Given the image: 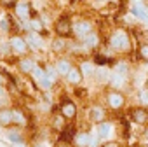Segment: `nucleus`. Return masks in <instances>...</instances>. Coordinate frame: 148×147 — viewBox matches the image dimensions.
<instances>
[{
	"label": "nucleus",
	"instance_id": "nucleus-12",
	"mask_svg": "<svg viewBox=\"0 0 148 147\" xmlns=\"http://www.w3.org/2000/svg\"><path fill=\"white\" fill-rule=\"evenodd\" d=\"M16 11L21 19H28V4H16Z\"/></svg>",
	"mask_w": 148,
	"mask_h": 147
},
{
	"label": "nucleus",
	"instance_id": "nucleus-6",
	"mask_svg": "<svg viewBox=\"0 0 148 147\" xmlns=\"http://www.w3.org/2000/svg\"><path fill=\"white\" fill-rule=\"evenodd\" d=\"M112 135V124L110 123H101L98 128V137L99 138H108Z\"/></svg>",
	"mask_w": 148,
	"mask_h": 147
},
{
	"label": "nucleus",
	"instance_id": "nucleus-10",
	"mask_svg": "<svg viewBox=\"0 0 148 147\" xmlns=\"http://www.w3.org/2000/svg\"><path fill=\"white\" fill-rule=\"evenodd\" d=\"M66 76H68V81L73 83V84L80 83V79H82V74H80L79 70H75V68H70V72L66 74Z\"/></svg>",
	"mask_w": 148,
	"mask_h": 147
},
{
	"label": "nucleus",
	"instance_id": "nucleus-34",
	"mask_svg": "<svg viewBox=\"0 0 148 147\" xmlns=\"http://www.w3.org/2000/svg\"><path fill=\"white\" fill-rule=\"evenodd\" d=\"M54 126H56V128H59V126H61V117H59V119H56V123H54Z\"/></svg>",
	"mask_w": 148,
	"mask_h": 147
},
{
	"label": "nucleus",
	"instance_id": "nucleus-21",
	"mask_svg": "<svg viewBox=\"0 0 148 147\" xmlns=\"http://www.w3.org/2000/svg\"><path fill=\"white\" fill-rule=\"evenodd\" d=\"M9 140L14 142V144H21V142H23V138H21V135H19L18 131H11V133H9Z\"/></svg>",
	"mask_w": 148,
	"mask_h": 147
},
{
	"label": "nucleus",
	"instance_id": "nucleus-7",
	"mask_svg": "<svg viewBox=\"0 0 148 147\" xmlns=\"http://www.w3.org/2000/svg\"><path fill=\"white\" fill-rule=\"evenodd\" d=\"M11 46H12L18 53H25V51H26V42H25L23 39H19V37H12V39H11Z\"/></svg>",
	"mask_w": 148,
	"mask_h": 147
},
{
	"label": "nucleus",
	"instance_id": "nucleus-24",
	"mask_svg": "<svg viewBox=\"0 0 148 147\" xmlns=\"http://www.w3.org/2000/svg\"><path fill=\"white\" fill-rule=\"evenodd\" d=\"M94 61H96L98 65H101V67H103V65H106L110 60H108V58H105V56H101V54H98V56L94 58Z\"/></svg>",
	"mask_w": 148,
	"mask_h": 147
},
{
	"label": "nucleus",
	"instance_id": "nucleus-15",
	"mask_svg": "<svg viewBox=\"0 0 148 147\" xmlns=\"http://www.w3.org/2000/svg\"><path fill=\"white\" fill-rule=\"evenodd\" d=\"M25 42H28V44H32L33 47H37V46H42V40H40L38 37H35L33 33H30V35L26 37V40H25Z\"/></svg>",
	"mask_w": 148,
	"mask_h": 147
},
{
	"label": "nucleus",
	"instance_id": "nucleus-38",
	"mask_svg": "<svg viewBox=\"0 0 148 147\" xmlns=\"http://www.w3.org/2000/svg\"><path fill=\"white\" fill-rule=\"evenodd\" d=\"M0 95H2V88H0Z\"/></svg>",
	"mask_w": 148,
	"mask_h": 147
},
{
	"label": "nucleus",
	"instance_id": "nucleus-1",
	"mask_svg": "<svg viewBox=\"0 0 148 147\" xmlns=\"http://www.w3.org/2000/svg\"><path fill=\"white\" fill-rule=\"evenodd\" d=\"M112 46L115 49H127L129 47V39L125 35V32H115L112 37Z\"/></svg>",
	"mask_w": 148,
	"mask_h": 147
},
{
	"label": "nucleus",
	"instance_id": "nucleus-3",
	"mask_svg": "<svg viewBox=\"0 0 148 147\" xmlns=\"http://www.w3.org/2000/svg\"><path fill=\"white\" fill-rule=\"evenodd\" d=\"M61 112H63V116L64 117H68V119H71V117H75V114H77V107L73 105L71 102H63V105H61Z\"/></svg>",
	"mask_w": 148,
	"mask_h": 147
},
{
	"label": "nucleus",
	"instance_id": "nucleus-13",
	"mask_svg": "<svg viewBox=\"0 0 148 147\" xmlns=\"http://www.w3.org/2000/svg\"><path fill=\"white\" fill-rule=\"evenodd\" d=\"M56 70L61 74V76H66V74L70 72V63L63 60V61H59V63H58V68H56Z\"/></svg>",
	"mask_w": 148,
	"mask_h": 147
},
{
	"label": "nucleus",
	"instance_id": "nucleus-20",
	"mask_svg": "<svg viewBox=\"0 0 148 147\" xmlns=\"http://www.w3.org/2000/svg\"><path fill=\"white\" fill-rule=\"evenodd\" d=\"M12 121H16L18 124H23V123H25V116H23L19 110H14V112H12Z\"/></svg>",
	"mask_w": 148,
	"mask_h": 147
},
{
	"label": "nucleus",
	"instance_id": "nucleus-32",
	"mask_svg": "<svg viewBox=\"0 0 148 147\" xmlns=\"http://www.w3.org/2000/svg\"><path fill=\"white\" fill-rule=\"evenodd\" d=\"M122 81H124V77H122V76H115V77H113V83H115V84H120Z\"/></svg>",
	"mask_w": 148,
	"mask_h": 147
},
{
	"label": "nucleus",
	"instance_id": "nucleus-39",
	"mask_svg": "<svg viewBox=\"0 0 148 147\" xmlns=\"http://www.w3.org/2000/svg\"><path fill=\"white\" fill-rule=\"evenodd\" d=\"M61 147H64V145H61Z\"/></svg>",
	"mask_w": 148,
	"mask_h": 147
},
{
	"label": "nucleus",
	"instance_id": "nucleus-23",
	"mask_svg": "<svg viewBox=\"0 0 148 147\" xmlns=\"http://www.w3.org/2000/svg\"><path fill=\"white\" fill-rule=\"evenodd\" d=\"M45 77H47V79H49V81L52 83V81L56 79V68L49 67V68H47V74H45Z\"/></svg>",
	"mask_w": 148,
	"mask_h": 147
},
{
	"label": "nucleus",
	"instance_id": "nucleus-17",
	"mask_svg": "<svg viewBox=\"0 0 148 147\" xmlns=\"http://www.w3.org/2000/svg\"><path fill=\"white\" fill-rule=\"evenodd\" d=\"M77 142H79L82 147H89V137H87V135H84V133L77 135Z\"/></svg>",
	"mask_w": 148,
	"mask_h": 147
},
{
	"label": "nucleus",
	"instance_id": "nucleus-8",
	"mask_svg": "<svg viewBox=\"0 0 148 147\" xmlns=\"http://www.w3.org/2000/svg\"><path fill=\"white\" fill-rule=\"evenodd\" d=\"M108 103H110L113 109H119V107H122L124 98H122L120 95H117V93H112V95H108Z\"/></svg>",
	"mask_w": 148,
	"mask_h": 147
},
{
	"label": "nucleus",
	"instance_id": "nucleus-11",
	"mask_svg": "<svg viewBox=\"0 0 148 147\" xmlns=\"http://www.w3.org/2000/svg\"><path fill=\"white\" fill-rule=\"evenodd\" d=\"M11 123H12V112L11 110H2V112H0V124L7 126Z\"/></svg>",
	"mask_w": 148,
	"mask_h": 147
},
{
	"label": "nucleus",
	"instance_id": "nucleus-37",
	"mask_svg": "<svg viewBox=\"0 0 148 147\" xmlns=\"http://www.w3.org/2000/svg\"><path fill=\"white\" fill-rule=\"evenodd\" d=\"M35 147H44V145H35Z\"/></svg>",
	"mask_w": 148,
	"mask_h": 147
},
{
	"label": "nucleus",
	"instance_id": "nucleus-28",
	"mask_svg": "<svg viewBox=\"0 0 148 147\" xmlns=\"http://www.w3.org/2000/svg\"><path fill=\"white\" fill-rule=\"evenodd\" d=\"M141 58L143 60L148 58V46H141Z\"/></svg>",
	"mask_w": 148,
	"mask_h": 147
},
{
	"label": "nucleus",
	"instance_id": "nucleus-16",
	"mask_svg": "<svg viewBox=\"0 0 148 147\" xmlns=\"http://www.w3.org/2000/svg\"><path fill=\"white\" fill-rule=\"evenodd\" d=\"M19 67H21L23 72H32V70H33V63H32V60H23V61L19 63Z\"/></svg>",
	"mask_w": 148,
	"mask_h": 147
},
{
	"label": "nucleus",
	"instance_id": "nucleus-33",
	"mask_svg": "<svg viewBox=\"0 0 148 147\" xmlns=\"http://www.w3.org/2000/svg\"><path fill=\"white\" fill-rule=\"evenodd\" d=\"M141 102H143V103H146V91H145V89L141 91Z\"/></svg>",
	"mask_w": 148,
	"mask_h": 147
},
{
	"label": "nucleus",
	"instance_id": "nucleus-19",
	"mask_svg": "<svg viewBox=\"0 0 148 147\" xmlns=\"http://www.w3.org/2000/svg\"><path fill=\"white\" fill-rule=\"evenodd\" d=\"M86 44H87V46H92V47H94V46L98 44V37H96L94 33H89V35H86Z\"/></svg>",
	"mask_w": 148,
	"mask_h": 147
},
{
	"label": "nucleus",
	"instance_id": "nucleus-30",
	"mask_svg": "<svg viewBox=\"0 0 148 147\" xmlns=\"http://www.w3.org/2000/svg\"><path fill=\"white\" fill-rule=\"evenodd\" d=\"M117 72H119V74H125V72H127V67L119 63V65H117Z\"/></svg>",
	"mask_w": 148,
	"mask_h": 147
},
{
	"label": "nucleus",
	"instance_id": "nucleus-26",
	"mask_svg": "<svg viewBox=\"0 0 148 147\" xmlns=\"http://www.w3.org/2000/svg\"><path fill=\"white\" fill-rule=\"evenodd\" d=\"M38 83H40V86H42L44 89H49V88H51V81H49L47 77H44V79H42V81H38Z\"/></svg>",
	"mask_w": 148,
	"mask_h": 147
},
{
	"label": "nucleus",
	"instance_id": "nucleus-27",
	"mask_svg": "<svg viewBox=\"0 0 148 147\" xmlns=\"http://www.w3.org/2000/svg\"><path fill=\"white\" fill-rule=\"evenodd\" d=\"M52 46H54V49H56V51H59V49H63L64 42H63V40H54V44H52Z\"/></svg>",
	"mask_w": 148,
	"mask_h": 147
},
{
	"label": "nucleus",
	"instance_id": "nucleus-35",
	"mask_svg": "<svg viewBox=\"0 0 148 147\" xmlns=\"http://www.w3.org/2000/svg\"><path fill=\"white\" fill-rule=\"evenodd\" d=\"M105 147H119V145H117V144H106Z\"/></svg>",
	"mask_w": 148,
	"mask_h": 147
},
{
	"label": "nucleus",
	"instance_id": "nucleus-9",
	"mask_svg": "<svg viewBox=\"0 0 148 147\" xmlns=\"http://www.w3.org/2000/svg\"><path fill=\"white\" fill-rule=\"evenodd\" d=\"M132 117H134V121H136V123L143 124V123L146 121L148 114H146V110H145V109H134V110H132Z\"/></svg>",
	"mask_w": 148,
	"mask_h": 147
},
{
	"label": "nucleus",
	"instance_id": "nucleus-36",
	"mask_svg": "<svg viewBox=\"0 0 148 147\" xmlns=\"http://www.w3.org/2000/svg\"><path fill=\"white\" fill-rule=\"evenodd\" d=\"M16 147H23V144H16Z\"/></svg>",
	"mask_w": 148,
	"mask_h": 147
},
{
	"label": "nucleus",
	"instance_id": "nucleus-5",
	"mask_svg": "<svg viewBox=\"0 0 148 147\" xmlns=\"http://www.w3.org/2000/svg\"><path fill=\"white\" fill-rule=\"evenodd\" d=\"M131 12H132L136 18H139V19L146 21V7H145V4H141V2L134 4V6L131 7Z\"/></svg>",
	"mask_w": 148,
	"mask_h": 147
},
{
	"label": "nucleus",
	"instance_id": "nucleus-25",
	"mask_svg": "<svg viewBox=\"0 0 148 147\" xmlns=\"http://www.w3.org/2000/svg\"><path fill=\"white\" fill-rule=\"evenodd\" d=\"M73 130H75V128H73V126H68V128H66V131L63 133V138H66V140H70V138L73 137Z\"/></svg>",
	"mask_w": 148,
	"mask_h": 147
},
{
	"label": "nucleus",
	"instance_id": "nucleus-31",
	"mask_svg": "<svg viewBox=\"0 0 148 147\" xmlns=\"http://www.w3.org/2000/svg\"><path fill=\"white\" fill-rule=\"evenodd\" d=\"M32 28H33V30H40V28H42L40 21H32Z\"/></svg>",
	"mask_w": 148,
	"mask_h": 147
},
{
	"label": "nucleus",
	"instance_id": "nucleus-14",
	"mask_svg": "<svg viewBox=\"0 0 148 147\" xmlns=\"http://www.w3.org/2000/svg\"><path fill=\"white\" fill-rule=\"evenodd\" d=\"M91 119L92 121H101L103 119V110L99 107H92L91 109Z\"/></svg>",
	"mask_w": 148,
	"mask_h": 147
},
{
	"label": "nucleus",
	"instance_id": "nucleus-4",
	"mask_svg": "<svg viewBox=\"0 0 148 147\" xmlns=\"http://www.w3.org/2000/svg\"><path fill=\"white\" fill-rule=\"evenodd\" d=\"M73 30H75V35H77V37L82 39V37H86V35L91 33V25L86 23V21H80V23L75 25V28H73Z\"/></svg>",
	"mask_w": 148,
	"mask_h": 147
},
{
	"label": "nucleus",
	"instance_id": "nucleus-18",
	"mask_svg": "<svg viewBox=\"0 0 148 147\" xmlns=\"http://www.w3.org/2000/svg\"><path fill=\"white\" fill-rule=\"evenodd\" d=\"M32 72H33V77H35L37 81H42V79L45 77V74H44V72H42V68H38V67H33V70H32Z\"/></svg>",
	"mask_w": 148,
	"mask_h": 147
},
{
	"label": "nucleus",
	"instance_id": "nucleus-29",
	"mask_svg": "<svg viewBox=\"0 0 148 147\" xmlns=\"http://www.w3.org/2000/svg\"><path fill=\"white\" fill-rule=\"evenodd\" d=\"M0 26H2L4 30H7V28H9V25H7V18H5V16L0 18Z\"/></svg>",
	"mask_w": 148,
	"mask_h": 147
},
{
	"label": "nucleus",
	"instance_id": "nucleus-22",
	"mask_svg": "<svg viewBox=\"0 0 148 147\" xmlns=\"http://www.w3.org/2000/svg\"><path fill=\"white\" fill-rule=\"evenodd\" d=\"M82 72H84V76H91L92 74V65L89 61H84L82 63Z\"/></svg>",
	"mask_w": 148,
	"mask_h": 147
},
{
	"label": "nucleus",
	"instance_id": "nucleus-2",
	"mask_svg": "<svg viewBox=\"0 0 148 147\" xmlns=\"http://www.w3.org/2000/svg\"><path fill=\"white\" fill-rule=\"evenodd\" d=\"M56 32L63 37H66V35H70L71 33V26H70V21H68V18H61L59 21H58V25H56Z\"/></svg>",
	"mask_w": 148,
	"mask_h": 147
}]
</instances>
